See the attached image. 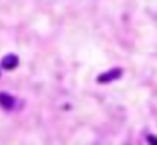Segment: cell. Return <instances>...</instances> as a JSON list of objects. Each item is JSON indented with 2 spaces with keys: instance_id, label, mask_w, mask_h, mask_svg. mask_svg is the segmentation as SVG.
I'll use <instances>...</instances> for the list:
<instances>
[{
  "instance_id": "cell-1",
  "label": "cell",
  "mask_w": 157,
  "mask_h": 145,
  "mask_svg": "<svg viewBox=\"0 0 157 145\" xmlns=\"http://www.w3.org/2000/svg\"><path fill=\"white\" fill-rule=\"evenodd\" d=\"M122 74H123L122 67H112V69H108V71H105V73L98 74L96 83H98V84H110V83H113V81H118L120 78H122Z\"/></svg>"
},
{
  "instance_id": "cell-2",
  "label": "cell",
  "mask_w": 157,
  "mask_h": 145,
  "mask_svg": "<svg viewBox=\"0 0 157 145\" xmlns=\"http://www.w3.org/2000/svg\"><path fill=\"white\" fill-rule=\"evenodd\" d=\"M17 66H19L17 54H7V56H4V59H2V67H4V69L12 71V69H15Z\"/></svg>"
},
{
  "instance_id": "cell-3",
  "label": "cell",
  "mask_w": 157,
  "mask_h": 145,
  "mask_svg": "<svg viewBox=\"0 0 157 145\" xmlns=\"http://www.w3.org/2000/svg\"><path fill=\"white\" fill-rule=\"evenodd\" d=\"M0 106L4 108V110H14V106H15V98L12 96V94H9V93H0Z\"/></svg>"
},
{
  "instance_id": "cell-4",
  "label": "cell",
  "mask_w": 157,
  "mask_h": 145,
  "mask_svg": "<svg viewBox=\"0 0 157 145\" xmlns=\"http://www.w3.org/2000/svg\"><path fill=\"white\" fill-rule=\"evenodd\" d=\"M145 140H147V143H149V145H157V137H155V135H152V133H147Z\"/></svg>"
}]
</instances>
